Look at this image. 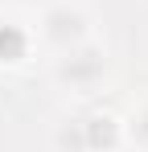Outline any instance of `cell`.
Returning <instances> with one entry per match:
<instances>
[{"instance_id": "1", "label": "cell", "mask_w": 148, "mask_h": 152, "mask_svg": "<svg viewBox=\"0 0 148 152\" xmlns=\"http://www.w3.org/2000/svg\"><path fill=\"white\" fill-rule=\"evenodd\" d=\"M33 41H37L41 50H49V53L78 50V45L95 41V17H91L86 4H78V0H49L45 8L37 12Z\"/></svg>"}, {"instance_id": "2", "label": "cell", "mask_w": 148, "mask_h": 152, "mask_svg": "<svg viewBox=\"0 0 148 152\" xmlns=\"http://www.w3.org/2000/svg\"><path fill=\"white\" fill-rule=\"evenodd\" d=\"M111 70H115V58H111V50L99 37L86 41V45H78V50L53 53V66H49L53 82L62 91H70V95H95V91H103V82L111 78Z\"/></svg>"}, {"instance_id": "3", "label": "cell", "mask_w": 148, "mask_h": 152, "mask_svg": "<svg viewBox=\"0 0 148 152\" xmlns=\"http://www.w3.org/2000/svg\"><path fill=\"white\" fill-rule=\"evenodd\" d=\"M78 124H82V148L86 152H123L127 148V132H123V119L115 111H107V107L82 111Z\"/></svg>"}, {"instance_id": "4", "label": "cell", "mask_w": 148, "mask_h": 152, "mask_svg": "<svg viewBox=\"0 0 148 152\" xmlns=\"http://www.w3.org/2000/svg\"><path fill=\"white\" fill-rule=\"evenodd\" d=\"M33 29L17 25V21H0V66H25L33 53Z\"/></svg>"}, {"instance_id": "5", "label": "cell", "mask_w": 148, "mask_h": 152, "mask_svg": "<svg viewBox=\"0 0 148 152\" xmlns=\"http://www.w3.org/2000/svg\"><path fill=\"white\" fill-rule=\"evenodd\" d=\"M53 152H86L82 148V124H78V115H70V119H62L53 127Z\"/></svg>"}, {"instance_id": "6", "label": "cell", "mask_w": 148, "mask_h": 152, "mask_svg": "<svg viewBox=\"0 0 148 152\" xmlns=\"http://www.w3.org/2000/svg\"><path fill=\"white\" fill-rule=\"evenodd\" d=\"M123 132H127V144L132 148H140V152H148V99L123 119Z\"/></svg>"}]
</instances>
